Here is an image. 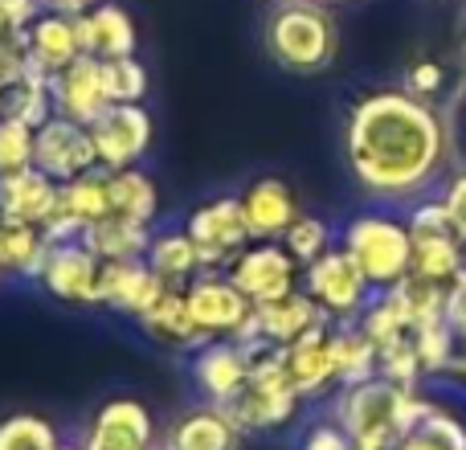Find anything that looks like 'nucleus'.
<instances>
[{
  "mask_svg": "<svg viewBox=\"0 0 466 450\" xmlns=\"http://www.w3.org/2000/svg\"><path fill=\"white\" fill-rule=\"evenodd\" d=\"M451 123L434 103L405 87L360 95L344 119V156L352 180L380 205H405L451 177Z\"/></svg>",
  "mask_w": 466,
  "mask_h": 450,
  "instance_id": "1",
  "label": "nucleus"
},
{
  "mask_svg": "<svg viewBox=\"0 0 466 450\" xmlns=\"http://www.w3.org/2000/svg\"><path fill=\"white\" fill-rule=\"evenodd\" d=\"M262 41L279 70L323 74L339 54V25L328 5H315V0H274Z\"/></svg>",
  "mask_w": 466,
  "mask_h": 450,
  "instance_id": "2",
  "label": "nucleus"
},
{
  "mask_svg": "<svg viewBox=\"0 0 466 450\" xmlns=\"http://www.w3.org/2000/svg\"><path fill=\"white\" fill-rule=\"evenodd\" d=\"M339 246L352 254L364 279L377 291H389L413 271V238L405 218L389 210H364L339 230Z\"/></svg>",
  "mask_w": 466,
  "mask_h": 450,
  "instance_id": "3",
  "label": "nucleus"
},
{
  "mask_svg": "<svg viewBox=\"0 0 466 450\" xmlns=\"http://www.w3.org/2000/svg\"><path fill=\"white\" fill-rule=\"evenodd\" d=\"M303 291L319 303V312L331 323H356L369 307V299L377 295V287L364 279V271L352 262V254L339 241L323 258H315L311 266H303Z\"/></svg>",
  "mask_w": 466,
  "mask_h": 450,
  "instance_id": "4",
  "label": "nucleus"
},
{
  "mask_svg": "<svg viewBox=\"0 0 466 450\" xmlns=\"http://www.w3.org/2000/svg\"><path fill=\"white\" fill-rule=\"evenodd\" d=\"M185 233L201 254V271H229V262L254 241L241 213V197H213L185 218Z\"/></svg>",
  "mask_w": 466,
  "mask_h": 450,
  "instance_id": "5",
  "label": "nucleus"
},
{
  "mask_svg": "<svg viewBox=\"0 0 466 450\" xmlns=\"http://www.w3.org/2000/svg\"><path fill=\"white\" fill-rule=\"evenodd\" d=\"M33 164H37L46 177H54L57 185L103 169L90 128L78 119H66V115H49V119L33 131Z\"/></svg>",
  "mask_w": 466,
  "mask_h": 450,
  "instance_id": "6",
  "label": "nucleus"
},
{
  "mask_svg": "<svg viewBox=\"0 0 466 450\" xmlns=\"http://www.w3.org/2000/svg\"><path fill=\"white\" fill-rule=\"evenodd\" d=\"M226 274L238 282L241 295H246L254 307L303 287V266L290 258V250L282 246V241H249V246L229 262Z\"/></svg>",
  "mask_w": 466,
  "mask_h": 450,
  "instance_id": "7",
  "label": "nucleus"
},
{
  "mask_svg": "<svg viewBox=\"0 0 466 450\" xmlns=\"http://www.w3.org/2000/svg\"><path fill=\"white\" fill-rule=\"evenodd\" d=\"M185 299H188V315H193V323L201 328L205 340L218 336L233 340L254 315V303L241 295V287L226 271H201L185 287Z\"/></svg>",
  "mask_w": 466,
  "mask_h": 450,
  "instance_id": "8",
  "label": "nucleus"
},
{
  "mask_svg": "<svg viewBox=\"0 0 466 450\" xmlns=\"http://www.w3.org/2000/svg\"><path fill=\"white\" fill-rule=\"evenodd\" d=\"M82 450H160L156 418L139 397H111L82 430Z\"/></svg>",
  "mask_w": 466,
  "mask_h": 450,
  "instance_id": "9",
  "label": "nucleus"
},
{
  "mask_svg": "<svg viewBox=\"0 0 466 450\" xmlns=\"http://www.w3.org/2000/svg\"><path fill=\"white\" fill-rule=\"evenodd\" d=\"M90 136L103 169H136L152 148L156 123L144 103H111L90 123Z\"/></svg>",
  "mask_w": 466,
  "mask_h": 450,
  "instance_id": "10",
  "label": "nucleus"
},
{
  "mask_svg": "<svg viewBox=\"0 0 466 450\" xmlns=\"http://www.w3.org/2000/svg\"><path fill=\"white\" fill-rule=\"evenodd\" d=\"M98 258L78 241H49V254L41 262V291L70 307H98Z\"/></svg>",
  "mask_w": 466,
  "mask_h": 450,
  "instance_id": "11",
  "label": "nucleus"
},
{
  "mask_svg": "<svg viewBox=\"0 0 466 450\" xmlns=\"http://www.w3.org/2000/svg\"><path fill=\"white\" fill-rule=\"evenodd\" d=\"M103 218H111V189H106V169H95L57 189V205L41 230L49 241H78L86 225Z\"/></svg>",
  "mask_w": 466,
  "mask_h": 450,
  "instance_id": "12",
  "label": "nucleus"
},
{
  "mask_svg": "<svg viewBox=\"0 0 466 450\" xmlns=\"http://www.w3.org/2000/svg\"><path fill=\"white\" fill-rule=\"evenodd\" d=\"M319 323H331V320L319 312V303L299 287L282 299L258 303L254 315H249V323L233 340H270V344L287 348V344H295L299 336H307L311 328H319Z\"/></svg>",
  "mask_w": 466,
  "mask_h": 450,
  "instance_id": "13",
  "label": "nucleus"
},
{
  "mask_svg": "<svg viewBox=\"0 0 466 450\" xmlns=\"http://www.w3.org/2000/svg\"><path fill=\"white\" fill-rule=\"evenodd\" d=\"M49 95H54V115L78 119V123H86V128L111 107L106 82H103V62L90 54L74 57L66 70H57L54 78H49Z\"/></svg>",
  "mask_w": 466,
  "mask_h": 450,
  "instance_id": "14",
  "label": "nucleus"
},
{
  "mask_svg": "<svg viewBox=\"0 0 466 450\" xmlns=\"http://www.w3.org/2000/svg\"><path fill=\"white\" fill-rule=\"evenodd\" d=\"M249 381V353L241 340L218 336L193 348V385L205 394V402L226 405L238 397V389Z\"/></svg>",
  "mask_w": 466,
  "mask_h": 450,
  "instance_id": "15",
  "label": "nucleus"
},
{
  "mask_svg": "<svg viewBox=\"0 0 466 450\" xmlns=\"http://www.w3.org/2000/svg\"><path fill=\"white\" fill-rule=\"evenodd\" d=\"M241 426L226 405H193L160 430V450H241Z\"/></svg>",
  "mask_w": 466,
  "mask_h": 450,
  "instance_id": "16",
  "label": "nucleus"
},
{
  "mask_svg": "<svg viewBox=\"0 0 466 450\" xmlns=\"http://www.w3.org/2000/svg\"><path fill=\"white\" fill-rule=\"evenodd\" d=\"M164 287H168V282H164L144 258L98 266V307H111V312L131 315V320H139V315L164 295Z\"/></svg>",
  "mask_w": 466,
  "mask_h": 450,
  "instance_id": "17",
  "label": "nucleus"
},
{
  "mask_svg": "<svg viewBox=\"0 0 466 450\" xmlns=\"http://www.w3.org/2000/svg\"><path fill=\"white\" fill-rule=\"evenodd\" d=\"M282 369H287L290 385L299 397H323L336 389V353H331V323H319L295 344L282 348Z\"/></svg>",
  "mask_w": 466,
  "mask_h": 450,
  "instance_id": "18",
  "label": "nucleus"
},
{
  "mask_svg": "<svg viewBox=\"0 0 466 450\" xmlns=\"http://www.w3.org/2000/svg\"><path fill=\"white\" fill-rule=\"evenodd\" d=\"M241 213H246L254 241H282V233L290 230V221L303 210H299L295 189L282 177H258L241 193Z\"/></svg>",
  "mask_w": 466,
  "mask_h": 450,
  "instance_id": "19",
  "label": "nucleus"
},
{
  "mask_svg": "<svg viewBox=\"0 0 466 450\" xmlns=\"http://www.w3.org/2000/svg\"><path fill=\"white\" fill-rule=\"evenodd\" d=\"M78 25V41L82 54L98 57V62H111V57H131L139 46L136 21L123 5H111V0H98L95 8H86L82 16H74Z\"/></svg>",
  "mask_w": 466,
  "mask_h": 450,
  "instance_id": "20",
  "label": "nucleus"
},
{
  "mask_svg": "<svg viewBox=\"0 0 466 450\" xmlns=\"http://www.w3.org/2000/svg\"><path fill=\"white\" fill-rule=\"evenodd\" d=\"M57 189L62 185L54 177H46L37 164H29L21 172H8V177H0V218L46 225L57 205Z\"/></svg>",
  "mask_w": 466,
  "mask_h": 450,
  "instance_id": "21",
  "label": "nucleus"
},
{
  "mask_svg": "<svg viewBox=\"0 0 466 450\" xmlns=\"http://www.w3.org/2000/svg\"><path fill=\"white\" fill-rule=\"evenodd\" d=\"M25 49H29V70L54 78L57 70H66V66L74 62V57H82V41H78L74 16L41 13L37 21L29 25V33H25Z\"/></svg>",
  "mask_w": 466,
  "mask_h": 450,
  "instance_id": "22",
  "label": "nucleus"
},
{
  "mask_svg": "<svg viewBox=\"0 0 466 450\" xmlns=\"http://www.w3.org/2000/svg\"><path fill=\"white\" fill-rule=\"evenodd\" d=\"M139 328L164 348H177V353H193V348L205 344L201 328L193 323L188 315V299H185V287H164V295L139 315Z\"/></svg>",
  "mask_w": 466,
  "mask_h": 450,
  "instance_id": "23",
  "label": "nucleus"
},
{
  "mask_svg": "<svg viewBox=\"0 0 466 450\" xmlns=\"http://www.w3.org/2000/svg\"><path fill=\"white\" fill-rule=\"evenodd\" d=\"M144 262L160 274L168 287H188L201 274V254H197L193 238L185 233V225H168V230H152Z\"/></svg>",
  "mask_w": 466,
  "mask_h": 450,
  "instance_id": "24",
  "label": "nucleus"
},
{
  "mask_svg": "<svg viewBox=\"0 0 466 450\" xmlns=\"http://www.w3.org/2000/svg\"><path fill=\"white\" fill-rule=\"evenodd\" d=\"M147 241H152V225L115 218V213L86 225V233H82V246H86L98 262H136V258L147 254Z\"/></svg>",
  "mask_w": 466,
  "mask_h": 450,
  "instance_id": "25",
  "label": "nucleus"
},
{
  "mask_svg": "<svg viewBox=\"0 0 466 450\" xmlns=\"http://www.w3.org/2000/svg\"><path fill=\"white\" fill-rule=\"evenodd\" d=\"M46 254H49V238L41 225L0 218V279L5 274H13V279H37Z\"/></svg>",
  "mask_w": 466,
  "mask_h": 450,
  "instance_id": "26",
  "label": "nucleus"
},
{
  "mask_svg": "<svg viewBox=\"0 0 466 450\" xmlns=\"http://www.w3.org/2000/svg\"><path fill=\"white\" fill-rule=\"evenodd\" d=\"M393 450H466V418L446 402L430 397V410L418 426H410L393 443Z\"/></svg>",
  "mask_w": 466,
  "mask_h": 450,
  "instance_id": "27",
  "label": "nucleus"
},
{
  "mask_svg": "<svg viewBox=\"0 0 466 450\" xmlns=\"http://www.w3.org/2000/svg\"><path fill=\"white\" fill-rule=\"evenodd\" d=\"M106 189H111V213L139 225H152L160 213V189L144 169H106Z\"/></svg>",
  "mask_w": 466,
  "mask_h": 450,
  "instance_id": "28",
  "label": "nucleus"
},
{
  "mask_svg": "<svg viewBox=\"0 0 466 450\" xmlns=\"http://www.w3.org/2000/svg\"><path fill=\"white\" fill-rule=\"evenodd\" d=\"M331 353H336V389L377 377V344L356 323H331Z\"/></svg>",
  "mask_w": 466,
  "mask_h": 450,
  "instance_id": "29",
  "label": "nucleus"
},
{
  "mask_svg": "<svg viewBox=\"0 0 466 450\" xmlns=\"http://www.w3.org/2000/svg\"><path fill=\"white\" fill-rule=\"evenodd\" d=\"M466 271V246L459 233H434V238H413V274L451 287L454 279Z\"/></svg>",
  "mask_w": 466,
  "mask_h": 450,
  "instance_id": "30",
  "label": "nucleus"
},
{
  "mask_svg": "<svg viewBox=\"0 0 466 450\" xmlns=\"http://www.w3.org/2000/svg\"><path fill=\"white\" fill-rule=\"evenodd\" d=\"M410 336H413V348H418V356H421L426 377H442L446 364L459 356V336H454V328H451L446 315H434V320L413 323Z\"/></svg>",
  "mask_w": 466,
  "mask_h": 450,
  "instance_id": "31",
  "label": "nucleus"
},
{
  "mask_svg": "<svg viewBox=\"0 0 466 450\" xmlns=\"http://www.w3.org/2000/svg\"><path fill=\"white\" fill-rule=\"evenodd\" d=\"M0 103H5V115L8 119H21L29 123L33 131L41 128V123L54 115V95H49V78L46 74H25L16 87H8L5 95H0Z\"/></svg>",
  "mask_w": 466,
  "mask_h": 450,
  "instance_id": "32",
  "label": "nucleus"
},
{
  "mask_svg": "<svg viewBox=\"0 0 466 450\" xmlns=\"http://www.w3.org/2000/svg\"><path fill=\"white\" fill-rule=\"evenodd\" d=\"M57 446H62V435L41 414L21 410L0 418V450H57Z\"/></svg>",
  "mask_w": 466,
  "mask_h": 450,
  "instance_id": "33",
  "label": "nucleus"
},
{
  "mask_svg": "<svg viewBox=\"0 0 466 450\" xmlns=\"http://www.w3.org/2000/svg\"><path fill=\"white\" fill-rule=\"evenodd\" d=\"M356 328H360L377 348H385V344H393V340L410 336V320H405L401 303L393 299V291H377V295L369 299V307L360 312Z\"/></svg>",
  "mask_w": 466,
  "mask_h": 450,
  "instance_id": "34",
  "label": "nucleus"
},
{
  "mask_svg": "<svg viewBox=\"0 0 466 450\" xmlns=\"http://www.w3.org/2000/svg\"><path fill=\"white\" fill-rule=\"evenodd\" d=\"M389 291H393V299L401 303L410 328L413 323H421V320H434V315H446V291L451 287H438V282L421 279V274H413V271Z\"/></svg>",
  "mask_w": 466,
  "mask_h": 450,
  "instance_id": "35",
  "label": "nucleus"
},
{
  "mask_svg": "<svg viewBox=\"0 0 466 450\" xmlns=\"http://www.w3.org/2000/svg\"><path fill=\"white\" fill-rule=\"evenodd\" d=\"M282 246L290 250V258H295L299 266H311L315 258H323L336 246V233H331V225L323 218H315V213H299V218L290 221V230L282 233Z\"/></svg>",
  "mask_w": 466,
  "mask_h": 450,
  "instance_id": "36",
  "label": "nucleus"
},
{
  "mask_svg": "<svg viewBox=\"0 0 466 450\" xmlns=\"http://www.w3.org/2000/svg\"><path fill=\"white\" fill-rule=\"evenodd\" d=\"M377 377L393 381V385H401V389L421 385L426 369H421V356H418V348H413V336H401V340H393V344L377 348Z\"/></svg>",
  "mask_w": 466,
  "mask_h": 450,
  "instance_id": "37",
  "label": "nucleus"
},
{
  "mask_svg": "<svg viewBox=\"0 0 466 450\" xmlns=\"http://www.w3.org/2000/svg\"><path fill=\"white\" fill-rule=\"evenodd\" d=\"M103 82H106V98L111 103H144L147 87H152L147 82V66L136 54L103 62Z\"/></svg>",
  "mask_w": 466,
  "mask_h": 450,
  "instance_id": "38",
  "label": "nucleus"
},
{
  "mask_svg": "<svg viewBox=\"0 0 466 450\" xmlns=\"http://www.w3.org/2000/svg\"><path fill=\"white\" fill-rule=\"evenodd\" d=\"M33 164V128L21 119L0 115V177L21 172Z\"/></svg>",
  "mask_w": 466,
  "mask_h": 450,
  "instance_id": "39",
  "label": "nucleus"
},
{
  "mask_svg": "<svg viewBox=\"0 0 466 450\" xmlns=\"http://www.w3.org/2000/svg\"><path fill=\"white\" fill-rule=\"evenodd\" d=\"M29 74V49L25 33H0V95Z\"/></svg>",
  "mask_w": 466,
  "mask_h": 450,
  "instance_id": "40",
  "label": "nucleus"
},
{
  "mask_svg": "<svg viewBox=\"0 0 466 450\" xmlns=\"http://www.w3.org/2000/svg\"><path fill=\"white\" fill-rule=\"evenodd\" d=\"M405 90L418 98H426V103H434V98L446 95V66L442 62H430V57H421V62L410 66V74H405Z\"/></svg>",
  "mask_w": 466,
  "mask_h": 450,
  "instance_id": "41",
  "label": "nucleus"
},
{
  "mask_svg": "<svg viewBox=\"0 0 466 450\" xmlns=\"http://www.w3.org/2000/svg\"><path fill=\"white\" fill-rule=\"evenodd\" d=\"M299 450H356V443L336 418H319V422H311V426L303 430Z\"/></svg>",
  "mask_w": 466,
  "mask_h": 450,
  "instance_id": "42",
  "label": "nucleus"
},
{
  "mask_svg": "<svg viewBox=\"0 0 466 450\" xmlns=\"http://www.w3.org/2000/svg\"><path fill=\"white\" fill-rule=\"evenodd\" d=\"M438 201H442V210H446V218H451L454 233H459V241L466 246V169H454L451 177L442 180Z\"/></svg>",
  "mask_w": 466,
  "mask_h": 450,
  "instance_id": "43",
  "label": "nucleus"
},
{
  "mask_svg": "<svg viewBox=\"0 0 466 450\" xmlns=\"http://www.w3.org/2000/svg\"><path fill=\"white\" fill-rule=\"evenodd\" d=\"M46 13L41 0H0V16H5L8 33H29V25Z\"/></svg>",
  "mask_w": 466,
  "mask_h": 450,
  "instance_id": "44",
  "label": "nucleus"
},
{
  "mask_svg": "<svg viewBox=\"0 0 466 450\" xmlns=\"http://www.w3.org/2000/svg\"><path fill=\"white\" fill-rule=\"evenodd\" d=\"M446 320H451L454 336L466 340V271L451 282V291H446Z\"/></svg>",
  "mask_w": 466,
  "mask_h": 450,
  "instance_id": "45",
  "label": "nucleus"
},
{
  "mask_svg": "<svg viewBox=\"0 0 466 450\" xmlns=\"http://www.w3.org/2000/svg\"><path fill=\"white\" fill-rule=\"evenodd\" d=\"M46 13H62V16H82L86 8H95L98 0H41Z\"/></svg>",
  "mask_w": 466,
  "mask_h": 450,
  "instance_id": "46",
  "label": "nucleus"
},
{
  "mask_svg": "<svg viewBox=\"0 0 466 450\" xmlns=\"http://www.w3.org/2000/svg\"><path fill=\"white\" fill-rule=\"evenodd\" d=\"M57 450H82V443H62Z\"/></svg>",
  "mask_w": 466,
  "mask_h": 450,
  "instance_id": "47",
  "label": "nucleus"
},
{
  "mask_svg": "<svg viewBox=\"0 0 466 450\" xmlns=\"http://www.w3.org/2000/svg\"><path fill=\"white\" fill-rule=\"evenodd\" d=\"M315 5H328L331 8V5H348V0H315Z\"/></svg>",
  "mask_w": 466,
  "mask_h": 450,
  "instance_id": "48",
  "label": "nucleus"
},
{
  "mask_svg": "<svg viewBox=\"0 0 466 450\" xmlns=\"http://www.w3.org/2000/svg\"><path fill=\"white\" fill-rule=\"evenodd\" d=\"M0 33H8V29H5V16H0Z\"/></svg>",
  "mask_w": 466,
  "mask_h": 450,
  "instance_id": "49",
  "label": "nucleus"
},
{
  "mask_svg": "<svg viewBox=\"0 0 466 450\" xmlns=\"http://www.w3.org/2000/svg\"><path fill=\"white\" fill-rule=\"evenodd\" d=\"M0 115H5V103H0Z\"/></svg>",
  "mask_w": 466,
  "mask_h": 450,
  "instance_id": "50",
  "label": "nucleus"
}]
</instances>
